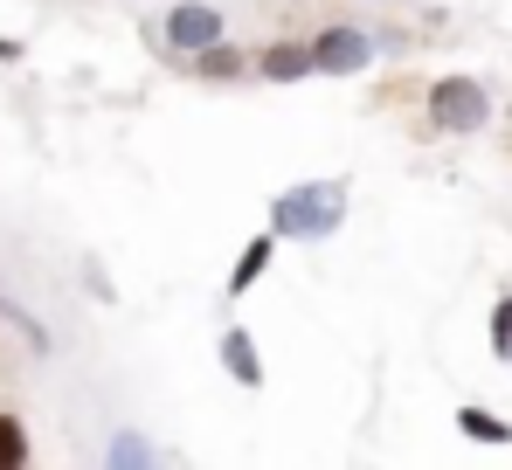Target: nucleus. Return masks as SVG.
<instances>
[{
    "label": "nucleus",
    "mask_w": 512,
    "mask_h": 470,
    "mask_svg": "<svg viewBox=\"0 0 512 470\" xmlns=\"http://www.w3.org/2000/svg\"><path fill=\"white\" fill-rule=\"evenodd\" d=\"M14 56H21V42H7V35H0V63H14Z\"/></svg>",
    "instance_id": "13"
},
{
    "label": "nucleus",
    "mask_w": 512,
    "mask_h": 470,
    "mask_svg": "<svg viewBox=\"0 0 512 470\" xmlns=\"http://www.w3.org/2000/svg\"><path fill=\"white\" fill-rule=\"evenodd\" d=\"M457 429H464L471 443H512V422L492 415V408H457Z\"/></svg>",
    "instance_id": "9"
},
{
    "label": "nucleus",
    "mask_w": 512,
    "mask_h": 470,
    "mask_svg": "<svg viewBox=\"0 0 512 470\" xmlns=\"http://www.w3.org/2000/svg\"><path fill=\"white\" fill-rule=\"evenodd\" d=\"M374 35H360V28H346V21H333V28H319L312 35V63L326 70V77H353V70H367L374 63Z\"/></svg>",
    "instance_id": "3"
},
{
    "label": "nucleus",
    "mask_w": 512,
    "mask_h": 470,
    "mask_svg": "<svg viewBox=\"0 0 512 470\" xmlns=\"http://www.w3.org/2000/svg\"><path fill=\"white\" fill-rule=\"evenodd\" d=\"M21 464H28V429H21V415H0V470Z\"/></svg>",
    "instance_id": "10"
},
{
    "label": "nucleus",
    "mask_w": 512,
    "mask_h": 470,
    "mask_svg": "<svg viewBox=\"0 0 512 470\" xmlns=\"http://www.w3.org/2000/svg\"><path fill=\"white\" fill-rule=\"evenodd\" d=\"M346 222V180H298L270 201V229L284 242H326Z\"/></svg>",
    "instance_id": "1"
},
{
    "label": "nucleus",
    "mask_w": 512,
    "mask_h": 470,
    "mask_svg": "<svg viewBox=\"0 0 512 470\" xmlns=\"http://www.w3.org/2000/svg\"><path fill=\"white\" fill-rule=\"evenodd\" d=\"M256 70L270 83H291V77H312L319 63H312V42H270V49L256 56Z\"/></svg>",
    "instance_id": "6"
},
{
    "label": "nucleus",
    "mask_w": 512,
    "mask_h": 470,
    "mask_svg": "<svg viewBox=\"0 0 512 470\" xmlns=\"http://www.w3.org/2000/svg\"><path fill=\"white\" fill-rule=\"evenodd\" d=\"M167 42L173 49H187V56H201L208 42H222V7H208V0H180V7H167Z\"/></svg>",
    "instance_id": "4"
},
{
    "label": "nucleus",
    "mask_w": 512,
    "mask_h": 470,
    "mask_svg": "<svg viewBox=\"0 0 512 470\" xmlns=\"http://www.w3.org/2000/svg\"><path fill=\"white\" fill-rule=\"evenodd\" d=\"M146 457H153V450H146L139 436H118V443H111V464H146Z\"/></svg>",
    "instance_id": "12"
},
{
    "label": "nucleus",
    "mask_w": 512,
    "mask_h": 470,
    "mask_svg": "<svg viewBox=\"0 0 512 470\" xmlns=\"http://www.w3.org/2000/svg\"><path fill=\"white\" fill-rule=\"evenodd\" d=\"M492 353H499V360H512V298H499V305H492Z\"/></svg>",
    "instance_id": "11"
},
{
    "label": "nucleus",
    "mask_w": 512,
    "mask_h": 470,
    "mask_svg": "<svg viewBox=\"0 0 512 470\" xmlns=\"http://www.w3.org/2000/svg\"><path fill=\"white\" fill-rule=\"evenodd\" d=\"M222 367L236 374V388H263V353H256V339L243 332V325L222 332Z\"/></svg>",
    "instance_id": "5"
},
{
    "label": "nucleus",
    "mask_w": 512,
    "mask_h": 470,
    "mask_svg": "<svg viewBox=\"0 0 512 470\" xmlns=\"http://www.w3.org/2000/svg\"><path fill=\"white\" fill-rule=\"evenodd\" d=\"M277 242H284V235H277V229H263V235L250 242V249H243V263L229 270V298H243V291H250L256 277L270 270V256H277Z\"/></svg>",
    "instance_id": "7"
},
{
    "label": "nucleus",
    "mask_w": 512,
    "mask_h": 470,
    "mask_svg": "<svg viewBox=\"0 0 512 470\" xmlns=\"http://www.w3.org/2000/svg\"><path fill=\"white\" fill-rule=\"evenodd\" d=\"M429 125L464 139V132H485L492 125V97L478 77H436L429 83Z\"/></svg>",
    "instance_id": "2"
},
{
    "label": "nucleus",
    "mask_w": 512,
    "mask_h": 470,
    "mask_svg": "<svg viewBox=\"0 0 512 470\" xmlns=\"http://www.w3.org/2000/svg\"><path fill=\"white\" fill-rule=\"evenodd\" d=\"M194 70H201V83H236L243 70H250V63H243V49L222 35V42H208V49L194 56Z\"/></svg>",
    "instance_id": "8"
}]
</instances>
